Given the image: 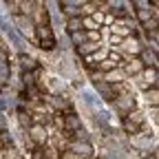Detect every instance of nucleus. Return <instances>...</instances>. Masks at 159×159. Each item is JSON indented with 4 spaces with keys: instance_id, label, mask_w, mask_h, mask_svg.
<instances>
[{
    "instance_id": "8",
    "label": "nucleus",
    "mask_w": 159,
    "mask_h": 159,
    "mask_svg": "<svg viewBox=\"0 0 159 159\" xmlns=\"http://www.w3.org/2000/svg\"><path fill=\"white\" fill-rule=\"evenodd\" d=\"M119 69L124 71V75H126V77H128V75L133 77V75H139V73H142L146 66H144L142 62H139V57H128L126 62H122V64H119Z\"/></svg>"
},
{
    "instance_id": "4",
    "label": "nucleus",
    "mask_w": 159,
    "mask_h": 159,
    "mask_svg": "<svg viewBox=\"0 0 159 159\" xmlns=\"http://www.w3.org/2000/svg\"><path fill=\"white\" fill-rule=\"evenodd\" d=\"M144 124H146V115H142L139 111H130L128 115H124V128L130 135L142 133L144 130Z\"/></svg>"
},
{
    "instance_id": "20",
    "label": "nucleus",
    "mask_w": 159,
    "mask_h": 159,
    "mask_svg": "<svg viewBox=\"0 0 159 159\" xmlns=\"http://www.w3.org/2000/svg\"><path fill=\"white\" fill-rule=\"evenodd\" d=\"M146 102L152 104V106H157V86H150L146 91Z\"/></svg>"
},
{
    "instance_id": "2",
    "label": "nucleus",
    "mask_w": 159,
    "mask_h": 159,
    "mask_svg": "<svg viewBox=\"0 0 159 159\" xmlns=\"http://www.w3.org/2000/svg\"><path fill=\"white\" fill-rule=\"evenodd\" d=\"M13 27H16V31L22 35V38H27V40H33V35H35V25H33V20L29 18V16H22V13H13Z\"/></svg>"
},
{
    "instance_id": "19",
    "label": "nucleus",
    "mask_w": 159,
    "mask_h": 159,
    "mask_svg": "<svg viewBox=\"0 0 159 159\" xmlns=\"http://www.w3.org/2000/svg\"><path fill=\"white\" fill-rule=\"evenodd\" d=\"M20 60H22V69H25V71H33V69H35V60H33V57L20 53Z\"/></svg>"
},
{
    "instance_id": "12",
    "label": "nucleus",
    "mask_w": 159,
    "mask_h": 159,
    "mask_svg": "<svg viewBox=\"0 0 159 159\" xmlns=\"http://www.w3.org/2000/svg\"><path fill=\"white\" fill-rule=\"evenodd\" d=\"M95 93H97V97H104L106 102H113V97H115L113 84L104 82V80H97V82H95Z\"/></svg>"
},
{
    "instance_id": "23",
    "label": "nucleus",
    "mask_w": 159,
    "mask_h": 159,
    "mask_svg": "<svg viewBox=\"0 0 159 159\" xmlns=\"http://www.w3.org/2000/svg\"><path fill=\"white\" fill-rule=\"evenodd\" d=\"M62 5L64 7H80V5H84V0H62Z\"/></svg>"
},
{
    "instance_id": "1",
    "label": "nucleus",
    "mask_w": 159,
    "mask_h": 159,
    "mask_svg": "<svg viewBox=\"0 0 159 159\" xmlns=\"http://www.w3.org/2000/svg\"><path fill=\"white\" fill-rule=\"evenodd\" d=\"M135 106H137V102H135V95H133V91H124V93H115V97H113V108L119 113V115H128L130 111H135Z\"/></svg>"
},
{
    "instance_id": "24",
    "label": "nucleus",
    "mask_w": 159,
    "mask_h": 159,
    "mask_svg": "<svg viewBox=\"0 0 159 159\" xmlns=\"http://www.w3.org/2000/svg\"><path fill=\"white\" fill-rule=\"evenodd\" d=\"M62 159H82L80 155H75V152H71V150H66L64 155H62Z\"/></svg>"
},
{
    "instance_id": "10",
    "label": "nucleus",
    "mask_w": 159,
    "mask_h": 159,
    "mask_svg": "<svg viewBox=\"0 0 159 159\" xmlns=\"http://www.w3.org/2000/svg\"><path fill=\"white\" fill-rule=\"evenodd\" d=\"M80 97H82V102H84L91 111L102 108V99L97 97V93H95V91H91V89H82V91H80Z\"/></svg>"
},
{
    "instance_id": "17",
    "label": "nucleus",
    "mask_w": 159,
    "mask_h": 159,
    "mask_svg": "<svg viewBox=\"0 0 159 159\" xmlns=\"http://www.w3.org/2000/svg\"><path fill=\"white\" fill-rule=\"evenodd\" d=\"M66 31L75 33V31H82V18H66Z\"/></svg>"
},
{
    "instance_id": "21",
    "label": "nucleus",
    "mask_w": 159,
    "mask_h": 159,
    "mask_svg": "<svg viewBox=\"0 0 159 159\" xmlns=\"http://www.w3.org/2000/svg\"><path fill=\"white\" fill-rule=\"evenodd\" d=\"M62 13H66V18H77L80 7H62Z\"/></svg>"
},
{
    "instance_id": "15",
    "label": "nucleus",
    "mask_w": 159,
    "mask_h": 159,
    "mask_svg": "<svg viewBox=\"0 0 159 159\" xmlns=\"http://www.w3.org/2000/svg\"><path fill=\"white\" fill-rule=\"evenodd\" d=\"M99 47H102V44H99V42H91V40H86V42H82V44H77L75 47V51H77V55H91V53H95Z\"/></svg>"
},
{
    "instance_id": "6",
    "label": "nucleus",
    "mask_w": 159,
    "mask_h": 159,
    "mask_svg": "<svg viewBox=\"0 0 159 159\" xmlns=\"http://www.w3.org/2000/svg\"><path fill=\"white\" fill-rule=\"evenodd\" d=\"M69 150L75 152V155H80L82 159H91V157H93V146H91V142H80V139H73V142L69 144Z\"/></svg>"
},
{
    "instance_id": "14",
    "label": "nucleus",
    "mask_w": 159,
    "mask_h": 159,
    "mask_svg": "<svg viewBox=\"0 0 159 159\" xmlns=\"http://www.w3.org/2000/svg\"><path fill=\"white\" fill-rule=\"evenodd\" d=\"M62 128H66L69 133H75L77 128H82V122H80V117L75 113H66L62 117Z\"/></svg>"
},
{
    "instance_id": "18",
    "label": "nucleus",
    "mask_w": 159,
    "mask_h": 159,
    "mask_svg": "<svg viewBox=\"0 0 159 159\" xmlns=\"http://www.w3.org/2000/svg\"><path fill=\"white\" fill-rule=\"evenodd\" d=\"M71 35V42L77 47V44H82V42H86V31L82 29V31H75V33H69Z\"/></svg>"
},
{
    "instance_id": "9",
    "label": "nucleus",
    "mask_w": 159,
    "mask_h": 159,
    "mask_svg": "<svg viewBox=\"0 0 159 159\" xmlns=\"http://www.w3.org/2000/svg\"><path fill=\"white\" fill-rule=\"evenodd\" d=\"M29 137H31V142H33V144L44 146L49 133H47V128H44L42 124H31V126H29Z\"/></svg>"
},
{
    "instance_id": "25",
    "label": "nucleus",
    "mask_w": 159,
    "mask_h": 159,
    "mask_svg": "<svg viewBox=\"0 0 159 159\" xmlns=\"http://www.w3.org/2000/svg\"><path fill=\"white\" fill-rule=\"evenodd\" d=\"M84 2H86V0H84Z\"/></svg>"
},
{
    "instance_id": "13",
    "label": "nucleus",
    "mask_w": 159,
    "mask_h": 159,
    "mask_svg": "<svg viewBox=\"0 0 159 159\" xmlns=\"http://www.w3.org/2000/svg\"><path fill=\"white\" fill-rule=\"evenodd\" d=\"M102 80L104 82H108V84H119V82H124V80H128L126 75H124V71L122 69H111V71H106V73H102Z\"/></svg>"
},
{
    "instance_id": "7",
    "label": "nucleus",
    "mask_w": 159,
    "mask_h": 159,
    "mask_svg": "<svg viewBox=\"0 0 159 159\" xmlns=\"http://www.w3.org/2000/svg\"><path fill=\"white\" fill-rule=\"evenodd\" d=\"M111 33L117 35V38H126V35H133V29H130V22L128 18H122V20H113L111 22Z\"/></svg>"
},
{
    "instance_id": "5",
    "label": "nucleus",
    "mask_w": 159,
    "mask_h": 159,
    "mask_svg": "<svg viewBox=\"0 0 159 159\" xmlns=\"http://www.w3.org/2000/svg\"><path fill=\"white\" fill-rule=\"evenodd\" d=\"M119 49H122V51H126L130 57H135V55H139V51H142L144 47L142 44H139V40L135 38V35H126V38H122V42H119L117 44Z\"/></svg>"
},
{
    "instance_id": "3",
    "label": "nucleus",
    "mask_w": 159,
    "mask_h": 159,
    "mask_svg": "<svg viewBox=\"0 0 159 159\" xmlns=\"http://www.w3.org/2000/svg\"><path fill=\"white\" fill-rule=\"evenodd\" d=\"M33 40H38L40 47L47 49V51L55 49V35H53V29H51L49 25H38V27H35V35H33Z\"/></svg>"
},
{
    "instance_id": "22",
    "label": "nucleus",
    "mask_w": 159,
    "mask_h": 159,
    "mask_svg": "<svg viewBox=\"0 0 159 159\" xmlns=\"http://www.w3.org/2000/svg\"><path fill=\"white\" fill-rule=\"evenodd\" d=\"M20 124H22V126H31V115L25 113V111H20Z\"/></svg>"
},
{
    "instance_id": "11",
    "label": "nucleus",
    "mask_w": 159,
    "mask_h": 159,
    "mask_svg": "<svg viewBox=\"0 0 159 159\" xmlns=\"http://www.w3.org/2000/svg\"><path fill=\"white\" fill-rule=\"evenodd\" d=\"M108 53H111V51H108V47H104V44H102L95 53L86 55V66H89V69H97V64L102 62V60H106V57H108Z\"/></svg>"
},
{
    "instance_id": "16",
    "label": "nucleus",
    "mask_w": 159,
    "mask_h": 159,
    "mask_svg": "<svg viewBox=\"0 0 159 159\" xmlns=\"http://www.w3.org/2000/svg\"><path fill=\"white\" fill-rule=\"evenodd\" d=\"M139 62L144 66H157V53L150 49H142L139 51Z\"/></svg>"
}]
</instances>
